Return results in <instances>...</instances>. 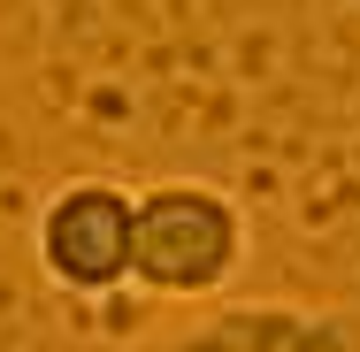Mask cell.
<instances>
[{"instance_id":"1","label":"cell","mask_w":360,"mask_h":352,"mask_svg":"<svg viewBox=\"0 0 360 352\" xmlns=\"http://www.w3.org/2000/svg\"><path fill=\"white\" fill-rule=\"evenodd\" d=\"M245 207L222 184L169 176L131 192V283L153 299H215L245 268Z\"/></svg>"},{"instance_id":"2","label":"cell","mask_w":360,"mask_h":352,"mask_svg":"<svg viewBox=\"0 0 360 352\" xmlns=\"http://www.w3.org/2000/svg\"><path fill=\"white\" fill-rule=\"evenodd\" d=\"M39 276L70 299H108L131 283V192L108 176H70L31 214Z\"/></svg>"},{"instance_id":"3","label":"cell","mask_w":360,"mask_h":352,"mask_svg":"<svg viewBox=\"0 0 360 352\" xmlns=\"http://www.w3.org/2000/svg\"><path fill=\"white\" fill-rule=\"evenodd\" d=\"M146 352H360V314L245 299V306H222V314H207V322H192Z\"/></svg>"}]
</instances>
